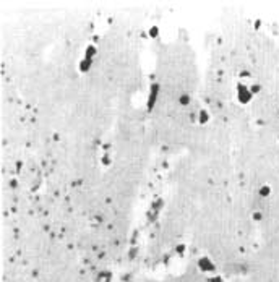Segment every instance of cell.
Wrapping results in <instances>:
<instances>
[{"label":"cell","mask_w":279,"mask_h":282,"mask_svg":"<svg viewBox=\"0 0 279 282\" xmlns=\"http://www.w3.org/2000/svg\"><path fill=\"white\" fill-rule=\"evenodd\" d=\"M237 99L240 104H248L253 99V92L250 91V86H245L244 83L237 84Z\"/></svg>","instance_id":"obj_1"},{"label":"cell","mask_w":279,"mask_h":282,"mask_svg":"<svg viewBox=\"0 0 279 282\" xmlns=\"http://www.w3.org/2000/svg\"><path fill=\"white\" fill-rule=\"evenodd\" d=\"M94 54H96V47H94V45H89L88 49H86V59H89V60H91Z\"/></svg>","instance_id":"obj_2"},{"label":"cell","mask_w":279,"mask_h":282,"mask_svg":"<svg viewBox=\"0 0 279 282\" xmlns=\"http://www.w3.org/2000/svg\"><path fill=\"white\" fill-rule=\"evenodd\" d=\"M269 193H271V188H269V185H265L260 188V195L261 196H269Z\"/></svg>","instance_id":"obj_3"},{"label":"cell","mask_w":279,"mask_h":282,"mask_svg":"<svg viewBox=\"0 0 279 282\" xmlns=\"http://www.w3.org/2000/svg\"><path fill=\"white\" fill-rule=\"evenodd\" d=\"M250 91H252L253 96H255V94H258L260 91H261V86H260V84H252V86H250Z\"/></svg>","instance_id":"obj_4"},{"label":"cell","mask_w":279,"mask_h":282,"mask_svg":"<svg viewBox=\"0 0 279 282\" xmlns=\"http://www.w3.org/2000/svg\"><path fill=\"white\" fill-rule=\"evenodd\" d=\"M188 101H190V97H188V96H185V94H184V96L180 97V104H184V106H185V104H188Z\"/></svg>","instance_id":"obj_5"},{"label":"cell","mask_w":279,"mask_h":282,"mask_svg":"<svg viewBox=\"0 0 279 282\" xmlns=\"http://www.w3.org/2000/svg\"><path fill=\"white\" fill-rule=\"evenodd\" d=\"M277 114H279V109H277Z\"/></svg>","instance_id":"obj_6"}]
</instances>
